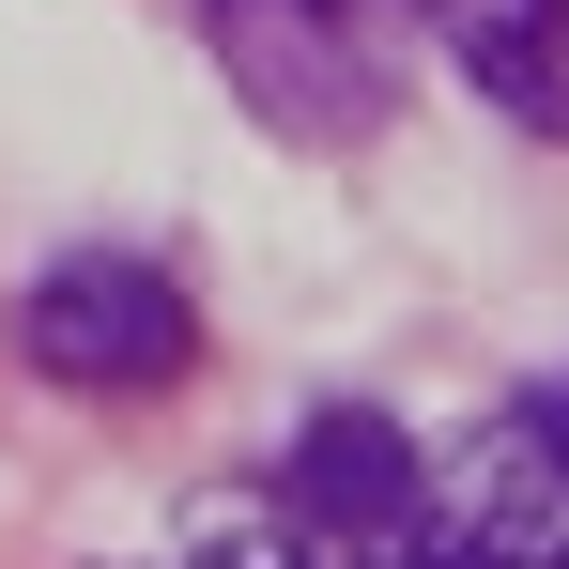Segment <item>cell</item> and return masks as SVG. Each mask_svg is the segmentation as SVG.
I'll return each mask as SVG.
<instances>
[{"mask_svg":"<svg viewBox=\"0 0 569 569\" xmlns=\"http://www.w3.org/2000/svg\"><path fill=\"white\" fill-rule=\"evenodd\" d=\"M200 31H216L247 123H278L292 154H355V139H385V108H400V31H385L370 0H216Z\"/></svg>","mask_w":569,"mask_h":569,"instance_id":"1","label":"cell"},{"mask_svg":"<svg viewBox=\"0 0 569 569\" xmlns=\"http://www.w3.org/2000/svg\"><path fill=\"white\" fill-rule=\"evenodd\" d=\"M16 339H31V370L78 385V400H154V385L200 370V308L170 262H139V247H78V262H47L31 308H16Z\"/></svg>","mask_w":569,"mask_h":569,"instance_id":"2","label":"cell"},{"mask_svg":"<svg viewBox=\"0 0 569 569\" xmlns=\"http://www.w3.org/2000/svg\"><path fill=\"white\" fill-rule=\"evenodd\" d=\"M447 62H462L492 108L523 123H569V0H400Z\"/></svg>","mask_w":569,"mask_h":569,"instance_id":"3","label":"cell"},{"mask_svg":"<svg viewBox=\"0 0 569 569\" xmlns=\"http://www.w3.org/2000/svg\"><path fill=\"white\" fill-rule=\"evenodd\" d=\"M523 462H539V492H555V523H569V385L523 416Z\"/></svg>","mask_w":569,"mask_h":569,"instance_id":"4","label":"cell"},{"mask_svg":"<svg viewBox=\"0 0 569 569\" xmlns=\"http://www.w3.org/2000/svg\"><path fill=\"white\" fill-rule=\"evenodd\" d=\"M416 569H508V555H416Z\"/></svg>","mask_w":569,"mask_h":569,"instance_id":"5","label":"cell"}]
</instances>
